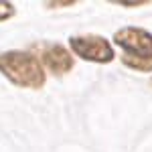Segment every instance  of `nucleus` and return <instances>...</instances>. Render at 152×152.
<instances>
[{
  "instance_id": "nucleus-1",
  "label": "nucleus",
  "mask_w": 152,
  "mask_h": 152,
  "mask_svg": "<svg viewBox=\"0 0 152 152\" xmlns=\"http://www.w3.org/2000/svg\"><path fill=\"white\" fill-rule=\"evenodd\" d=\"M0 71L10 81L24 87H41L45 83V73L31 53L26 51H10L0 55Z\"/></svg>"
},
{
  "instance_id": "nucleus-2",
  "label": "nucleus",
  "mask_w": 152,
  "mask_h": 152,
  "mask_svg": "<svg viewBox=\"0 0 152 152\" xmlns=\"http://www.w3.org/2000/svg\"><path fill=\"white\" fill-rule=\"evenodd\" d=\"M120 47L124 49V63L142 71L152 69V35L142 28H122L114 35Z\"/></svg>"
},
{
  "instance_id": "nucleus-3",
  "label": "nucleus",
  "mask_w": 152,
  "mask_h": 152,
  "mask_svg": "<svg viewBox=\"0 0 152 152\" xmlns=\"http://www.w3.org/2000/svg\"><path fill=\"white\" fill-rule=\"evenodd\" d=\"M71 49L87 61H97V63H107L114 59V51L107 45V41L102 37L83 35V37H71L69 41Z\"/></svg>"
},
{
  "instance_id": "nucleus-4",
  "label": "nucleus",
  "mask_w": 152,
  "mask_h": 152,
  "mask_svg": "<svg viewBox=\"0 0 152 152\" xmlns=\"http://www.w3.org/2000/svg\"><path fill=\"white\" fill-rule=\"evenodd\" d=\"M43 61L49 67V71H53L55 75H65L67 71L73 67V59L71 55L59 45H53L43 51Z\"/></svg>"
},
{
  "instance_id": "nucleus-5",
  "label": "nucleus",
  "mask_w": 152,
  "mask_h": 152,
  "mask_svg": "<svg viewBox=\"0 0 152 152\" xmlns=\"http://www.w3.org/2000/svg\"><path fill=\"white\" fill-rule=\"evenodd\" d=\"M14 14V6L10 2H0V20H6Z\"/></svg>"
}]
</instances>
